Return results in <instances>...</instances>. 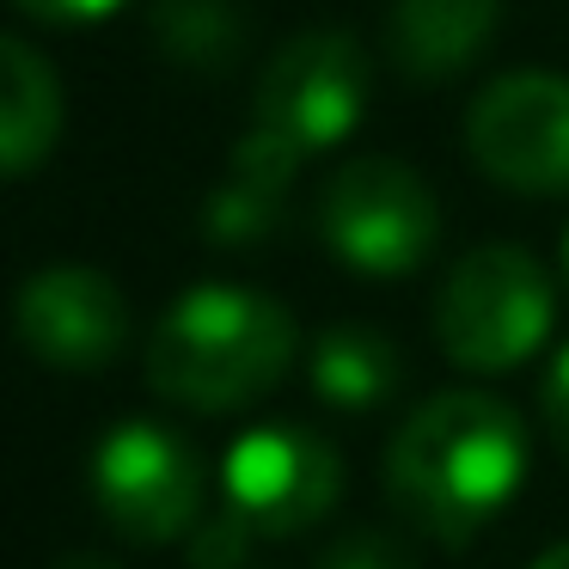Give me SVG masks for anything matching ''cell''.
<instances>
[{"instance_id": "obj_1", "label": "cell", "mask_w": 569, "mask_h": 569, "mask_svg": "<svg viewBox=\"0 0 569 569\" xmlns=\"http://www.w3.org/2000/svg\"><path fill=\"white\" fill-rule=\"evenodd\" d=\"M527 478V429L490 392H441L386 447V496L417 532L471 545Z\"/></svg>"}, {"instance_id": "obj_2", "label": "cell", "mask_w": 569, "mask_h": 569, "mask_svg": "<svg viewBox=\"0 0 569 569\" xmlns=\"http://www.w3.org/2000/svg\"><path fill=\"white\" fill-rule=\"evenodd\" d=\"M300 331L282 300L233 282H202L166 307L148 337V386L184 410H239L282 386Z\"/></svg>"}, {"instance_id": "obj_3", "label": "cell", "mask_w": 569, "mask_h": 569, "mask_svg": "<svg viewBox=\"0 0 569 569\" xmlns=\"http://www.w3.org/2000/svg\"><path fill=\"white\" fill-rule=\"evenodd\" d=\"M551 276L520 246H478L435 300V337L466 373H508L551 337Z\"/></svg>"}, {"instance_id": "obj_4", "label": "cell", "mask_w": 569, "mask_h": 569, "mask_svg": "<svg viewBox=\"0 0 569 569\" xmlns=\"http://www.w3.org/2000/svg\"><path fill=\"white\" fill-rule=\"evenodd\" d=\"M319 239L343 270L392 282V276L429 263L435 239H441V209L417 166L386 160V153H356L319 190Z\"/></svg>"}, {"instance_id": "obj_5", "label": "cell", "mask_w": 569, "mask_h": 569, "mask_svg": "<svg viewBox=\"0 0 569 569\" xmlns=\"http://www.w3.org/2000/svg\"><path fill=\"white\" fill-rule=\"evenodd\" d=\"M92 496L123 539L166 545V539H190V527L202 520L209 478H202L197 447L178 429L129 417L92 453Z\"/></svg>"}, {"instance_id": "obj_6", "label": "cell", "mask_w": 569, "mask_h": 569, "mask_svg": "<svg viewBox=\"0 0 569 569\" xmlns=\"http://www.w3.org/2000/svg\"><path fill=\"white\" fill-rule=\"evenodd\" d=\"M368 117V56L349 31H300L270 56L258 80L251 129L307 153L343 148Z\"/></svg>"}, {"instance_id": "obj_7", "label": "cell", "mask_w": 569, "mask_h": 569, "mask_svg": "<svg viewBox=\"0 0 569 569\" xmlns=\"http://www.w3.org/2000/svg\"><path fill=\"white\" fill-rule=\"evenodd\" d=\"M466 148L478 172L520 197L569 190V80L563 74H502L471 99Z\"/></svg>"}, {"instance_id": "obj_8", "label": "cell", "mask_w": 569, "mask_h": 569, "mask_svg": "<svg viewBox=\"0 0 569 569\" xmlns=\"http://www.w3.org/2000/svg\"><path fill=\"white\" fill-rule=\"evenodd\" d=\"M221 490L263 539H288L325 520L343 496V459L325 435L295 422L246 429L221 459Z\"/></svg>"}, {"instance_id": "obj_9", "label": "cell", "mask_w": 569, "mask_h": 569, "mask_svg": "<svg viewBox=\"0 0 569 569\" xmlns=\"http://www.w3.org/2000/svg\"><path fill=\"white\" fill-rule=\"evenodd\" d=\"M13 331L43 368L92 373L117 361L129 337L123 288L87 263H50V270L26 276V288L13 295Z\"/></svg>"}, {"instance_id": "obj_10", "label": "cell", "mask_w": 569, "mask_h": 569, "mask_svg": "<svg viewBox=\"0 0 569 569\" xmlns=\"http://www.w3.org/2000/svg\"><path fill=\"white\" fill-rule=\"evenodd\" d=\"M295 172H300V153L288 141L263 136V129H246V141L233 148L221 184L202 202V233L214 246H258V239H270L288 209Z\"/></svg>"}, {"instance_id": "obj_11", "label": "cell", "mask_w": 569, "mask_h": 569, "mask_svg": "<svg viewBox=\"0 0 569 569\" xmlns=\"http://www.w3.org/2000/svg\"><path fill=\"white\" fill-rule=\"evenodd\" d=\"M68 123L62 74L50 56L19 38H0V178H26L56 153Z\"/></svg>"}, {"instance_id": "obj_12", "label": "cell", "mask_w": 569, "mask_h": 569, "mask_svg": "<svg viewBox=\"0 0 569 569\" xmlns=\"http://www.w3.org/2000/svg\"><path fill=\"white\" fill-rule=\"evenodd\" d=\"M502 0H398L386 13V56L417 80H447L483 56Z\"/></svg>"}, {"instance_id": "obj_13", "label": "cell", "mask_w": 569, "mask_h": 569, "mask_svg": "<svg viewBox=\"0 0 569 569\" xmlns=\"http://www.w3.org/2000/svg\"><path fill=\"white\" fill-rule=\"evenodd\" d=\"M307 373L312 392L331 410H380L405 380V361H398L392 337H380L373 325H331L312 337Z\"/></svg>"}, {"instance_id": "obj_14", "label": "cell", "mask_w": 569, "mask_h": 569, "mask_svg": "<svg viewBox=\"0 0 569 569\" xmlns=\"http://www.w3.org/2000/svg\"><path fill=\"white\" fill-rule=\"evenodd\" d=\"M148 31L166 62L197 68V74H221L246 50V19L233 0H153Z\"/></svg>"}, {"instance_id": "obj_15", "label": "cell", "mask_w": 569, "mask_h": 569, "mask_svg": "<svg viewBox=\"0 0 569 569\" xmlns=\"http://www.w3.org/2000/svg\"><path fill=\"white\" fill-rule=\"evenodd\" d=\"M258 539L263 532L227 502L221 515H202L197 527H190L184 551H190V569H251V545Z\"/></svg>"}, {"instance_id": "obj_16", "label": "cell", "mask_w": 569, "mask_h": 569, "mask_svg": "<svg viewBox=\"0 0 569 569\" xmlns=\"http://www.w3.org/2000/svg\"><path fill=\"white\" fill-rule=\"evenodd\" d=\"M319 569H410V551L380 527H356V532L325 545Z\"/></svg>"}, {"instance_id": "obj_17", "label": "cell", "mask_w": 569, "mask_h": 569, "mask_svg": "<svg viewBox=\"0 0 569 569\" xmlns=\"http://www.w3.org/2000/svg\"><path fill=\"white\" fill-rule=\"evenodd\" d=\"M539 405H545V422H551V441L563 447V459H569V343L557 349L551 373H545V392H539Z\"/></svg>"}, {"instance_id": "obj_18", "label": "cell", "mask_w": 569, "mask_h": 569, "mask_svg": "<svg viewBox=\"0 0 569 569\" xmlns=\"http://www.w3.org/2000/svg\"><path fill=\"white\" fill-rule=\"evenodd\" d=\"M31 19H43V26H99V19H111L123 0H19Z\"/></svg>"}, {"instance_id": "obj_19", "label": "cell", "mask_w": 569, "mask_h": 569, "mask_svg": "<svg viewBox=\"0 0 569 569\" xmlns=\"http://www.w3.org/2000/svg\"><path fill=\"white\" fill-rule=\"evenodd\" d=\"M532 569H569V545H551V551H545Z\"/></svg>"}, {"instance_id": "obj_20", "label": "cell", "mask_w": 569, "mask_h": 569, "mask_svg": "<svg viewBox=\"0 0 569 569\" xmlns=\"http://www.w3.org/2000/svg\"><path fill=\"white\" fill-rule=\"evenodd\" d=\"M56 569H111L104 557H68V563H56Z\"/></svg>"}, {"instance_id": "obj_21", "label": "cell", "mask_w": 569, "mask_h": 569, "mask_svg": "<svg viewBox=\"0 0 569 569\" xmlns=\"http://www.w3.org/2000/svg\"><path fill=\"white\" fill-rule=\"evenodd\" d=\"M563 282H569V233H563Z\"/></svg>"}]
</instances>
